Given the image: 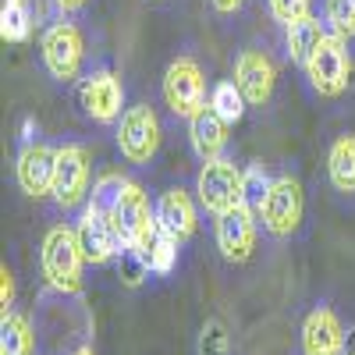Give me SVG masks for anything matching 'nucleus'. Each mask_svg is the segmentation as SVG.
Listing matches in <instances>:
<instances>
[{
  "label": "nucleus",
  "instance_id": "obj_31",
  "mask_svg": "<svg viewBox=\"0 0 355 355\" xmlns=\"http://www.w3.org/2000/svg\"><path fill=\"white\" fill-rule=\"evenodd\" d=\"M210 8L220 15V18H231V15H239L245 8V0H210Z\"/></svg>",
  "mask_w": 355,
  "mask_h": 355
},
{
  "label": "nucleus",
  "instance_id": "obj_3",
  "mask_svg": "<svg viewBox=\"0 0 355 355\" xmlns=\"http://www.w3.org/2000/svg\"><path fill=\"white\" fill-rule=\"evenodd\" d=\"M306 71V82L316 96H341L345 89L352 85V50H348V40L338 36V33H327L320 40V46L313 50L309 64L302 68Z\"/></svg>",
  "mask_w": 355,
  "mask_h": 355
},
{
  "label": "nucleus",
  "instance_id": "obj_2",
  "mask_svg": "<svg viewBox=\"0 0 355 355\" xmlns=\"http://www.w3.org/2000/svg\"><path fill=\"white\" fill-rule=\"evenodd\" d=\"M196 196L206 214L220 217L245 202V171L227 157L202 160V167L196 174Z\"/></svg>",
  "mask_w": 355,
  "mask_h": 355
},
{
  "label": "nucleus",
  "instance_id": "obj_12",
  "mask_svg": "<svg viewBox=\"0 0 355 355\" xmlns=\"http://www.w3.org/2000/svg\"><path fill=\"white\" fill-rule=\"evenodd\" d=\"M234 85L242 89V96L249 100V107H266L274 96L277 85V68L270 61V53L259 46H245L234 57Z\"/></svg>",
  "mask_w": 355,
  "mask_h": 355
},
{
  "label": "nucleus",
  "instance_id": "obj_22",
  "mask_svg": "<svg viewBox=\"0 0 355 355\" xmlns=\"http://www.w3.org/2000/svg\"><path fill=\"white\" fill-rule=\"evenodd\" d=\"M210 107L224 117L227 125H239L242 117H245V110H249V100L242 96V89L234 85V82H217L210 89Z\"/></svg>",
  "mask_w": 355,
  "mask_h": 355
},
{
  "label": "nucleus",
  "instance_id": "obj_10",
  "mask_svg": "<svg viewBox=\"0 0 355 355\" xmlns=\"http://www.w3.org/2000/svg\"><path fill=\"white\" fill-rule=\"evenodd\" d=\"M89 174H93V164H89V150L82 142H64L57 146V178H53V202L61 210H78L89 196Z\"/></svg>",
  "mask_w": 355,
  "mask_h": 355
},
{
  "label": "nucleus",
  "instance_id": "obj_34",
  "mask_svg": "<svg viewBox=\"0 0 355 355\" xmlns=\"http://www.w3.org/2000/svg\"><path fill=\"white\" fill-rule=\"evenodd\" d=\"M71 355H96V352H93V348H89V345H82V348H75Z\"/></svg>",
  "mask_w": 355,
  "mask_h": 355
},
{
  "label": "nucleus",
  "instance_id": "obj_29",
  "mask_svg": "<svg viewBox=\"0 0 355 355\" xmlns=\"http://www.w3.org/2000/svg\"><path fill=\"white\" fill-rule=\"evenodd\" d=\"M266 8H270V18L281 21L284 28H288L291 21H302V18L313 15L309 0H266Z\"/></svg>",
  "mask_w": 355,
  "mask_h": 355
},
{
  "label": "nucleus",
  "instance_id": "obj_13",
  "mask_svg": "<svg viewBox=\"0 0 355 355\" xmlns=\"http://www.w3.org/2000/svg\"><path fill=\"white\" fill-rule=\"evenodd\" d=\"M15 178L28 199L50 196L53 178H57V150L46 142H21L18 160H15Z\"/></svg>",
  "mask_w": 355,
  "mask_h": 355
},
{
  "label": "nucleus",
  "instance_id": "obj_30",
  "mask_svg": "<svg viewBox=\"0 0 355 355\" xmlns=\"http://www.w3.org/2000/svg\"><path fill=\"white\" fill-rule=\"evenodd\" d=\"M0 306H4V313H11V306H15V277L8 270V263L0 266Z\"/></svg>",
  "mask_w": 355,
  "mask_h": 355
},
{
  "label": "nucleus",
  "instance_id": "obj_32",
  "mask_svg": "<svg viewBox=\"0 0 355 355\" xmlns=\"http://www.w3.org/2000/svg\"><path fill=\"white\" fill-rule=\"evenodd\" d=\"M53 8L61 11V15H78L89 8V0H53Z\"/></svg>",
  "mask_w": 355,
  "mask_h": 355
},
{
  "label": "nucleus",
  "instance_id": "obj_23",
  "mask_svg": "<svg viewBox=\"0 0 355 355\" xmlns=\"http://www.w3.org/2000/svg\"><path fill=\"white\" fill-rule=\"evenodd\" d=\"M117 274H121L125 288H139L146 281V274H153V270H150V259H146L139 249L121 245V252H117Z\"/></svg>",
  "mask_w": 355,
  "mask_h": 355
},
{
  "label": "nucleus",
  "instance_id": "obj_26",
  "mask_svg": "<svg viewBox=\"0 0 355 355\" xmlns=\"http://www.w3.org/2000/svg\"><path fill=\"white\" fill-rule=\"evenodd\" d=\"M196 352L199 355H231V334L224 327V320H206L202 331H199V341H196Z\"/></svg>",
  "mask_w": 355,
  "mask_h": 355
},
{
  "label": "nucleus",
  "instance_id": "obj_7",
  "mask_svg": "<svg viewBox=\"0 0 355 355\" xmlns=\"http://www.w3.org/2000/svg\"><path fill=\"white\" fill-rule=\"evenodd\" d=\"M306 217V192H302V182L295 174H281L274 178L270 192H266V202L259 210V220H263V231L270 239H291L299 231Z\"/></svg>",
  "mask_w": 355,
  "mask_h": 355
},
{
  "label": "nucleus",
  "instance_id": "obj_21",
  "mask_svg": "<svg viewBox=\"0 0 355 355\" xmlns=\"http://www.w3.org/2000/svg\"><path fill=\"white\" fill-rule=\"evenodd\" d=\"M0 36H4V43L33 40V11H28L25 0H4L0 4Z\"/></svg>",
  "mask_w": 355,
  "mask_h": 355
},
{
  "label": "nucleus",
  "instance_id": "obj_25",
  "mask_svg": "<svg viewBox=\"0 0 355 355\" xmlns=\"http://www.w3.org/2000/svg\"><path fill=\"white\" fill-rule=\"evenodd\" d=\"M270 185H274V178L266 174L263 164H249V167H245V206H249L256 217H259V210H263Z\"/></svg>",
  "mask_w": 355,
  "mask_h": 355
},
{
  "label": "nucleus",
  "instance_id": "obj_19",
  "mask_svg": "<svg viewBox=\"0 0 355 355\" xmlns=\"http://www.w3.org/2000/svg\"><path fill=\"white\" fill-rule=\"evenodd\" d=\"M327 178L341 196H355V135L345 132L327 150Z\"/></svg>",
  "mask_w": 355,
  "mask_h": 355
},
{
  "label": "nucleus",
  "instance_id": "obj_18",
  "mask_svg": "<svg viewBox=\"0 0 355 355\" xmlns=\"http://www.w3.org/2000/svg\"><path fill=\"white\" fill-rule=\"evenodd\" d=\"M323 36H327V28H323V21H320L316 15H309V18H302V21H291V25L284 28V50H288V61H291V64H299V68H306V64H309V57H313V50L320 46Z\"/></svg>",
  "mask_w": 355,
  "mask_h": 355
},
{
  "label": "nucleus",
  "instance_id": "obj_4",
  "mask_svg": "<svg viewBox=\"0 0 355 355\" xmlns=\"http://www.w3.org/2000/svg\"><path fill=\"white\" fill-rule=\"evenodd\" d=\"M117 139V150L121 157L135 167H150L153 157L160 153V142H164V128H160V117L150 103H135L121 114V121L114 128Z\"/></svg>",
  "mask_w": 355,
  "mask_h": 355
},
{
  "label": "nucleus",
  "instance_id": "obj_15",
  "mask_svg": "<svg viewBox=\"0 0 355 355\" xmlns=\"http://www.w3.org/2000/svg\"><path fill=\"white\" fill-rule=\"evenodd\" d=\"M348 334L331 306H313L302 320V355H345Z\"/></svg>",
  "mask_w": 355,
  "mask_h": 355
},
{
  "label": "nucleus",
  "instance_id": "obj_27",
  "mask_svg": "<svg viewBox=\"0 0 355 355\" xmlns=\"http://www.w3.org/2000/svg\"><path fill=\"white\" fill-rule=\"evenodd\" d=\"M323 18H327L331 33L338 36H355V0H327V8H323Z\"/></svg>",
  "mask_w": 355,
  "mask_h": 355
},
{
  "label": "nucleus",
  "instance_id": "obj_20",
  "mask_svg": "<svg viewBox=\"0 0 355 355\" xmlns=\"http://www.w3.org/2000/svg\"><path fill=\"white\" fill-rule=\"evenodd\" d=\"M0 355H36V334L25 316L4 313V320H0Z\"/></svg>",
  "mask_w": 355,
  "mask_h": 355
},
{
  "label": "nucleus",
  "instance_id": "obj_6",
  "mask_svg": "<svg viewBox=\"0 0 355 355\" xmlns=\"http://www.w3.org/2000/svg\"><path fill=\"white\" fill-rule=\"evenodd\" d=\"M40 53H43V68L50 71V78L57 82H75L82 78V64H85V36L82 28L68 18L46 25V33L40 40Z\"/></svg>",
  "mask_w": 355,
  "mask_h": 355
},
{
  "label": "nucleus",
  "instance_id": "obj_28",
  "mask_svg": "<svg viewBox=\"0 0 355 355\" xmlns=\"http://www.w3.org/2000/svg\"><path fill=\"white\" fill-rule=\"evenodd\" d=\"M178 239H171L167 231H160V239H157V245H153V252H150V270L157 274V277H167V274H174V266H178Z\"/></svg>",
  "mask_w": 355,
  "mask_h": 355
},
{
  "label": "nucleus",
  "instance_id": "obj_33",
  "mask_svg": "<svg viewBox=\"0 0 355 355\" xmlns=\"http://www.w3.org/2000/svg\"><path fill=\"white\" fill-rule=\"evenodd\" d=\"M36 121H33V117H25V121H21V142H36Z\"/></svg>",
  "mask_w": 355,
  "mask_h": 355
},
{
  "label": "nucleus",
  "instance_id": "obj_16",
  "mask_svg": "<svg viewBox=\"0 0 355 355\" xmlns=\"http://www.w3.org/2000/svg\"><path fill=\"white\" fill-rule=\"evenodd\" d=\"M157 224H160V231L171 234V239L189 242L196 234V227H199L196 199L185 189H164L160 199H157Z\"/></svg>",
  "mask_w": 355,
  "mask_h": 355
},
{
  "label": "nucleus",
  "instance_id": "obj_1",
  "mask_svg": "<svg viewBox=\"0 0 355 355\" xmlns=\"http://www.w3.org/2000/svg\"><path fill=\"white\" fill-rule=\"evenodd\" d=\"M40 263H43V277H46V284L53 291H61V295H78L82 291L85 252H82L75 224H53L46 231Z\"/></svg>",
  "mask_w": 355,
  "mask_h": 355
},
{
  "label": "nucleus",
  "instance_id": "obj_5",
  "mask_svg": "<svg viewBox=\"0 0 355 355\" xmlns=\"http://www.w3.org/2000/svg\"><path fill=\"white\" fill-rule=\"evenodd\" d=\"M110 217H114L117 231H121V242L139 249L146 259H150V252H153V245L160 239V224H157V206H150L142 185L128 182Z\"/></svg>",
  "mask_w": 355,
  "mask_h": 355
},
{
  "label": "nucleus",
  "instance_id": "obj_9",
  "mask_svg": "<svg viewBox=\"0 0 355 355\" xmlns=\"http://www.w3.org/2000/svg\"><path fill=\"white\" fill-rule=\"evenodd\" d=\"M78 103L89 114V121H96V125H117V121H121V114L128 110L125 107V82L117 78L110 68L89 71L82 78V85H78Z\"/></svg>",
  "mask_w": 355,
  "mask_h": 355
},
{
  "label": "nucleus",
  "instance_id": "obj_17",
  "mask_svg": "<svg viewBox=\"0 0 355 355\" xmlns=\"http://www.w3.org/2000/svg\"><path fill=\"white\" fill-rule=\"evenodd\" d=\"M227 121L224 117L206 103L202 110H196L192 117H189V142H192V150H196V157L199 160H217V157H224V150H227Z\"/></svg>",
  "mask_w": 355,
  "mask_h": 355
},
{
  "label": "nucleus",
  "instance_id": "obj_8",
  "mask_svg": "<svg viewBox=\"0 0 355 355\" xmlns=\"http://www.w3.org/2000/svg\"><path fill=\"white\" fill-rule=\"evenodd\" d=\"M164 103L171 107L174 117H189L202 110L206 103V75L196 57H174L164 71Z\"/></svg>",
  "mask_w": 355,
  "mask_h": 355
},
{
  "label": "nucleus",
  "instance_id": "obj_35",
  "mask_svg": "<svg viewBox=\"0 0 355 355\" xmlns=\"http://www.w3.org/2000/svg\"><path fill=\"white\" fill-rule=\"evenodd\" d=\"M345 355H355V352H345Z\"/></svg>",
  "mask_w": 355,
  "mask_h": 355
},
{
  "label": "nucleus",
  "instance_id": "obj_14",
  "mask_svg": "<svg viewBox=\"0 0 355 355\" xmlns=\"http://www.w3.org/2000/svg\"><path fill=\"white\" fill-rule=\"evenodd\" d=\"M256 214L249 210V206L242 202V206H234V210H227V214H220L217 217V249H220V256L227 259V263H245L249 256H252V249H256Z\"/></svg>",
  "mask_w": 355,
  "mask_h": 355
},
{
  "label": "nucleus",
  "instance_id": "obj_11",
  "mask_svg": "<svg viewBox=\"0 0 355 355\" xmlns=\"http://www.w3.org/2000/svg\"><path fill=\"white\" fill-rule=\"evenodd\" d=\"M75 231H78V242H82V252H85V263L93 266H103L110 259H117L121 252V231H117L114 217L96 210V206H85L82 217L75 220Z\"/></svg>",
  "mask_w": 355,
  "mask_h": 355
},
{
  "label": "nucleus",
  "instance_id": "obj_24",
  "mask_svg": "<svg viewBox=\"0 0 355 355\" xmlns=\"http://www.w3.org/2000/svg\"><path fill=\"white\" fill-rule=\"evenodd\" d=\"M125 185H128V178L107 171L100 182L93 185V192H89V196H93V202H89V206H96V210H103V214H114V206H117V199H121Z\"/></svg>",
  "mask_w": 355,
  "mask_h": 355
}]
</instances>
